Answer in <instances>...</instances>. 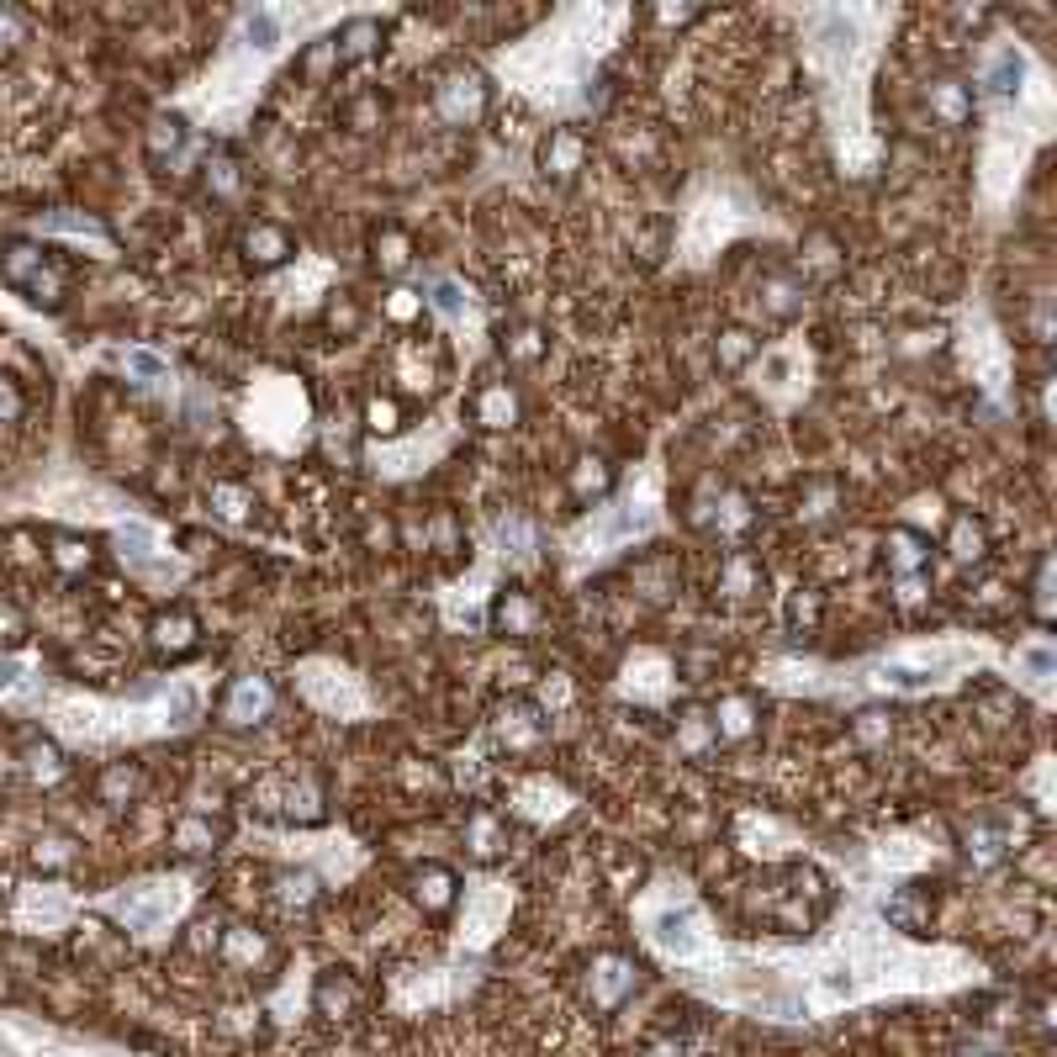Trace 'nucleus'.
Masks as SVG:
<instances>
[{
  "mask_svg": "<svg viewBox=\"0 0 1057 1057\" xmlns=\"http://www.w3.org/2000/svg\"><path fill=\"white\" fill-rule=\"evenodd\" d=\"M952 555H957V561H978V555H984V529H978L973 518H957V529H952Z\"/></svg>",
  "mask_w": 1057,
  "mask_h": 1057,
  "instance_id": "obj_8",
  "label": "nucleus"
},
{
  "mask_svg": "<svg viewBox=\"0 0 1057 1057\" xmlns=\"http://www.w3.org/2000/svg\"><path fill=\"white\" fill-rule=\"evenodd\" d=\"M154 635H159L164 651H185V645H191V635H196V624L185 619V614H175V619H159Z\"/></svg>",
  "mask_w": 1057,
  "mask_h": 1057,
  "instance_id": "obj_11",
  "label": "nucleus"
},
{
  "mask_svg": "<svg viewBox=\"0 0 1057 1057\" xmlns=\"http://www.w3.org/2000/svg\"><path fill=\"white\" fill-rule=\"evenodd\" d=\"M265 709H270V688L259 677H244L228 693V703H222V719H228V725H249V719H259Z\"/></svg>",
  "mask_w": 1057,
  "mask_h": 1057,
  "instance_id": "obj_2",
  "label": "nucleus"
},
{
  "mask_svg": "<svg viewBox=\"0 0 1057 1057\" xmlns=\"http://www.w3.org/2000/svg\"><path fill=\"white\" fill-rule=\"evenodd\" d=\"M133 370H143V376H159V370H164V365H159L154 355H133Z\"/></svg>",
  "mask_w": 1057,
  "mask_h": 1057,
  "instance_id": "obj_21",
  "label": "nucleus"
},
{
  "mask_svg": "<svg viewBox=\"0 0 1057 1057\" xmlns=\"http://www.w3.org/2000/svg\"><path fill=\"white\" fill-rule=\"evenodd\" d=\"M434 307L444 312V318H455V312L466 307V296H460V286H455V281H439V286H434Z\"/></svg>",
  "mask_w": 1057,
  "mask_h": 1057,
  "instance_id": "obj_17",
  "label": "nucleus"
},
{
  "mask_svg": "<svg viewBox=\"0 0 1057 1057\" xmlns=\"http://www.w3.org/2000/svg\"><path fill=\"white\" fill-rule=\"evenodd\" d=\"M0 413H16V392H11V386H0Z\"/></svg>",
  "mask_w": 1057,
  "mask_h": 1057,
  "instance_id": "obj_22",
  "label": "nucleus"
},
{
  "mask_svg": "<svg viewBox=\"0 0 1057 1057\" xmlns=\"http://www.w3.org/2000/svg\"><path fill=\"white\" fill-rule=\"evenodd\" d=\"M355 999H360V989L349 984L344 973H323V984H318V1010H323V1015H344L349 1005H355Z\"/></svg>",
  "mask_w": 1057,
  "mask_h": 1057,
  "instance_id": "obj_5",
  "label": "nucleus"
},
{
  "mask_svg": "<svg viewBox=\"0 0 1057 1057\" xmlns=\"http://www.w3.org/2000/svg\"><path fill=\"white\" fill-rule=\"evenodd\" d=\"M894 561H899V571H915L920 566V540H915V534H899V540H894Z\"/></svg>",
  "mask_w": 1057,
  "mask_h": 1057,
  "instance_id": "obj_18",
  "label": "nucleus"
},
{
  "mask_svg": "<svg viewBox=\"0 0 1057 1057\" xmlns=\"http://www.w3.org/2000/svg\"><path fill=\"white\" fill-rule=\"evenodd\" d=\"M418 904L423 910H450L455 904V878L444 867H423L418 873Z\"/></svg>",
  "mask_w": 1057,
  "mask_h": 1057,
  "instance_id": "obj_3",
  "label": "nucleus"
},
{
  "mask_svg": "<svg viewBox=\"0 0 1057 1057\" xmlns=\"http://www.w3.org/2000/svg\"><path fill=\"white\" fill-rule=\"evenodd\" d=\"M481 418H487V423H508L513 418V397L508 392H487V397H481Z\"/></svg>",
  "mask_w": 1057,
  "mask_h": 1057,
  "instance_id": "obj_16",
  "label": "nucleus"
},
{
  "mask_svg": "<svg viewBox=\"0 0 1057 1057\" xmlns=\"http://www.w3.org/2000/svg\"><path fill=\"white\" fill-rule=\"evenodd\" d=\"M629 994H635V968H629L624 957L603 952L598 962H592V1005H598V1010H619Z\"/></svg>",
  "mask_w": 1057,
  "mask_h": 1057,
  "instance_id": "obj_1",
  "label": "nucleus"
},
{
  "mask_svg": "<svg viewBox=\"0 0 1057 1057\" xmlns=\"http://www.w3.org/2000/svg\"><path fill=\"white\" fill-rule=\"evenodd\" d=\"M286 254H291V244H286V233H281V228L259 222V228L249 233V259H259V265H281Z\"/></svg>",
  "mask_w": 1057,
  "mask_h": 1057,
  "instance_id": "obj_6",
  "label": "nucleus"
},
{
  "mask_svg": "<svg viewBox=\"0 0 1057 1057\" xmlns=\"http://www.w3.org/2000/svg\"><path fill=\"white\" fill-rule=\"evenodd\" d=\"M370 37H376V27H370V22H349L344 37H339V43H344L339 59H365V53H370Z\"/></svg>",
  "mask_w": 1057,
  "mask_h": 1057,
  "instance_id": "obj_14",
  "label": "nucleus"
},
{
  "mask_svg": "<svg viewBox=\"0 0 1057 1057\" xmlns=\"http://www.w3.org/2000/svg\"><path fill=\"white\" fill-rule=\"evenodd\" d=\"M989 85L999 90V96H1015V90H1021V59H1015L1010 48L994 59V69H989Z\"/></svg>",
  "mask_w": 1057,
  "mask_h": 1057,
  "instance_id": "obj_10",
  "label": "nucleus"
},
{
  "mask_svg": "<svg viewBox=\"0 0 1057 1057\" xmlns=\"http://www.w3.org/2000/svg\"><path fill=\"white\" fill-rule=\"evenodd\" d=\"M244 32H249L254 48H270V43H275V16H270V11H254Z\"/></svg>",
  "mask_w": 1057,
  "mask_h": 1057,
  "instance_id": "obj_15",
  "label": "nucleus"
},
{
  "mask_svg": "<svg viewBox=\"0 0 1057 1057\" xmlns=\"http://www.w3.org/2000/svg\"><path fill=\"white\" fill-rule=\"evenodd\" d=\"M207 841H212V836H207V825H196V820H185V825H180V846H185V851H207Z\"/></svg>",
  "mask_w": 1057,
  "mask_h": 1057,
  "instance_id": "obj_19",
  "label": "nucleus"
},
{
  "mask_svg": "<svg viewBox=\"0 0 1057 1057\" xmlns=\"http://www.w3.org/2000/svg\"><path fill=\"white\" fill-rule=\"evenodd\" d=\"M661 947L693 952V915H661Z\"/></svg>",
  "mask_w": 1057,
  "mask_h": 1057,
  "instance_id": "obj_12",
  "label": "nucleus"
},
{
  "mask_svg": "<svg viewBox=\"0 0 1057 1057\" xmlns=\"http://www.w3.org/2000/svg\"><path fill=\"white\" fill-rule=\"evenodd\" d=\"M883 915L899 925V931H925V920H931V904H925L920 894H894L883 904Z\"/></svg>",
  "mask_w": 1057,
  "mask_h": 1057,
  "instance_id": "obj_4",
  "label": "nucleus"
},
{
  "mask_svg": "<svg viewBox=\"0 0 1057 1057\" xmlns=\"http://www.w3.org/2000/svg\"><path fill=\"white\" fill-rule=\"evenodd\" d=\"M883 688H899V693H920V688H931V672L925 666H883Z\"/></svg>",
  "mask_w": 1057,
  "mask_h": 1057,
  "instance_id": "obj_9",
  "label": "nucleus"
},
{
  "mask_svg": "<svg viewBox=\"0 0 1057 1057\" xmlns=\"http://www.w3.org/2000/svg\"><path fill=\"white\" fill-rule=\"evenodd\" d=\"M746 355H751V339H746V333H730V349H725V360H730V365H740Z\"/></svg>",
  "mask_w": 1057,
  "mask_h": 1057,
  "instance_id": "obj_20",
  "label": "nucleus"
},
{
  "mask_svg": "<svg viewBox=\"0 0 1057 1057\" xmlns=\"http://www.w3.org/2000/svg\"><path fill=\"white\" fill-rule=\"evenodd\" d=\"M645 524H651V513H645V508H635V503H624V508H619V513H614V518H608V524L598 529V540H603V545L629 540V534H640Z\"/></svg>",
  "mask_w": 1057,
  "mask_h": 1057,
  "instance_id": "obj_7",
  "label": "nucleus"
},
{
  "mask_svg": "<svg viewBox=\"0 0 1057 1057\" xmlns=\"http://www.w3.org/2000/svg\"><path fill=\"white\" fill-rule=\"evenodd\" d=\"M207 503L222 513V518H244V508H249V497H244V487H228V481H217V487L207 492Z\"/></svg>",
  "mask_w": 1057,
  "mask_h": 1057,
  "instance_id": "obj_13",
  "label": "nucleus"
}]
</instances>
